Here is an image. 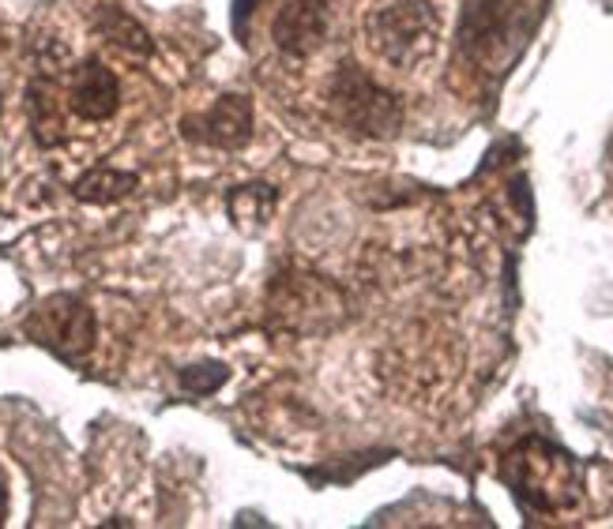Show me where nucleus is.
Returning <instances> with one entry per match:
<instances>
[{
	"mask_svg": "<svg viewBox=\"0 0 613 529\" xmlns=\"http://www.w3.org/2000/svg\"><path fill=\"white\" fill-rule=\"evenodd\" d=\"M606 173H610V184H613V131H610V143H606Z\"/></svg>",
	"mask_w": 613,
	"mask_h": 529,
	"instance_id": "2eb2a0df",
	"label": "nucleus"
},
{
	"mask_svg": "<svg viewBox=\"0 0 613 529\" xmlns=\"http://www.w3.org/2000/svg\"><path fill=\"white\" fill-rule=\"evenodd\" d=\"M279 207V192L271 188L264 181H252V184H238V188L226 196V210H230L234 226L245 229V233H257L271 222Z\"/></svg>",
	"mask_w": 613,
	"mask_h": 529,
	"instance_id": "1a4fd4ad",
	"label": "nucleus"
},
{
	"mask_svg": "<svg viewBox=\"0 0 613 529\" xmlns=\"http://www.w3.org/2000/svg\"><path fill=\"white\" fill-rule=\"evenodd\" d=\"M94 26H99L102 38H106L113 49L125 53V57L147 60L155 53L151 34H147L144 26H139L128 12H121V8H102L99 20H94Z\"/></svg>",
	"mask_w": 613,
	"mask_h": 529,
	"instance_id": "9d476101",
	"label": "nucleus"
},
{
	"mask_svg": "<svg viewBox=\"0 0 613 529\" xmlns=\"http://www.w3.org/2000/svg\"><path fill=\"white\" fill-rule=\"evenodd\" d=\"M527 0H467L455 26V49L475 72L501 79L531 42Z\"/></svg>",
	"mask_w": 613,
	"mask_h": 529,
	"instance_id": "f257e3e1",
	"label": "nucleus"
},
{
	"mask_svg": "<svg viewBox=\"0 0 613 529\" xmlns=\"http://www.w3.org/2000/svg\"><path fill=\"white\" fill-rule=\"evenodd\" d=\"M328 102H331V113L339 117V125L365 139H396L402 128V117H407L399 94L381 87L357 65H343L331 76Z\"/></svg>",
	"mask_w": 613,
	"mask_h": 529,
	"instance_id": "20e7f679",
	"label": "nucleus"
},
{
	"mask_svg": "<svg viewBox=\"0 0 613 529\" xmlns=\"http://www.w3.org/2000/svg\"><path fill=\"white\" fill-rule=\"evenodd\" d=\"M8 522V481H4V473H0V526Z\"/></svg>",
	"mask_w": 613,
	"mask_h": 529,
	"instance_id": "4468645a",
	"label": "nucleus"
},
{
	"mask_svg": "<svg viewBox=\"0 0 613 529\" xmlns=\"http://www.w3.org/2000/svg\"><path fill=\"white\" fill-rule=\"evenodd\" d=\"M226 379H230V368L218 365V360H204V365H189V368H181V372H178L181 391L200 394V399H204V394L223 391Z\"/></svg>",
	"mask_w": 613,
	"mask_h": 529,
	"instance_id": "f8f14e48",
	"label": "nucleus"
},
{
	"mask_svg": "<svg viewBox=\"0 0 613 529\" xmlns=\"http://www.w3.org/2000/svg\"><path fill=\"white\" fill-rule=\"evenodd\" d=\"M27 338L34 346L49 349L65 365H83L91 357L94 342H99V323H94V308L72 294L46 297L23 323Z\"/></svg>",
	"mask_w": 613,
	"mask_h": 529,
	"instance_id": "39448f33",
	"label": "nucleus"
},
{
	"mask_svg": "<svg viewBox=\"0 0 613 529\" xmlns=\"http://www.w3.org/2000/svg\"><path fill=\"white\" fill-rule=\"evenodd\" d=\"M139 184L136 173H125V170H110V165H99V170L83 173L80 181L72 184L76 199L83 203H99V207H106V203H121L125 196H133Z\"/></svg>",
	"mask_w": 613,
	"mask_h": 529,
	"instance_id": "9b49d317",
	"label": "nucleus"
},
{
	"mask_svg": "<svg viewBox=\"0 0 613 529\" xmlns=\"http://www.w3.org/2000/svg\"><path fill=\"white\" fill-rule=\"evenodd\" d=\"M257 4H260V0H234V15H238V26H245V15H249Z\"/></svg>",
	"mask_w": 613,
	"mask_h": 529,
	"instance_id": "ddd939ff",
	"label": "nucleus"
},
{
	"mask_svg": "<svg viewBox=\"0 0 613 529\" xmlns=\"http://www.w3.org/2000/svg\"><path fill=\"white\" fill-rule=\"evenodd\" d=\"M72 113L83 120H110L121 110V87L117 76L110 72L102 60H83L72 76Z\"/></svg>",
	"mask_w": 613,
	"mask_h": 529,
	"instance_id": "6e6552de",
	"label": "nucleus"
},
{
	"mask_svg": "<svg viewBox=\"0 0 613 529\" xmlns=\"http://www.w3.org/2000/svg\"><path fill=\"white\" fill-rule=\"evenodd\" d=\"M504 481L512 496L534 515H560L580 499V465L572 455L531 436L504 458Z\"/></svg>",
	"mask_w": 613,
	"mask_h": 529,
	"instance_id": "f03ea898",
	"label": "nucleus"
},
{
	"mask_svg": "<svg viewBox=\"0 0 613 529\" xmlns=\"http://www.w3.org/2000/svg\"><path fill=\"white\" fill-rule=\"evenodd\" d=\"M185 136L215 151H241L252 139V102L245 94H223L200 117H185Z\"/></svg>",
	"mask_w": 613,
	"mask_h": 529,
	"instance_id": "0eeeda50",
	"label": "nucleus"
},
{
	"mask_svg": "<svg viewBox=\"0 0 613 529\" xmlns=\"http://www.w3.org/2000/svg\"><path fill=\"white\" fill-rule=\"evenodd\" d=\"M365 34L384 65L418 68L441 46V12L433 0H388L370 12Z\"/></svg>",
	"mask_w": 613,
	"mask_h": 529,
	"instance_id": "7ed1b4c3",
	"label": "nucleus"
},
{
	"mask_svg": "<svg viewBox=\"0 0 613 529\" xmlns=\"http://www.w3.org/2000/svg\"><path fill=\"white\" fill-rule=\"evenodd\" d=\"M331 31V8L328 0H286L271 20V42L279 53L294 60L313 57Z\"/></svg>",
	"mask_w": 613,
	"mask_h": 529,
	"instance_id": "423d86ee",
	"label": "nucleus"
}]
</instances>
